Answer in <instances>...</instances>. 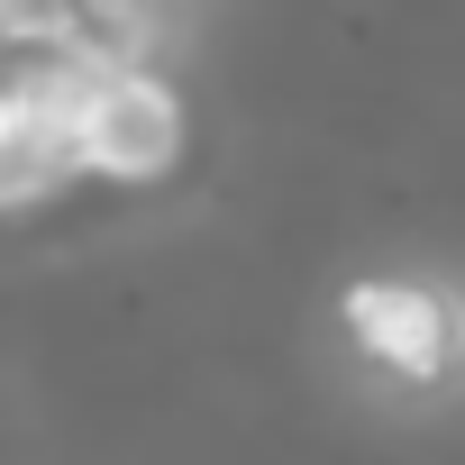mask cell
I'll use <instances>...</instances> for the list:
<instances>
[{
  "label": "cell",
  "mask_w": 465,
  "mask_h": 465,
  "mask_svg": "<svg viewBox=\"0 0 465 465\" xmlns=\"http://www.w3.org/2000/svg\"><path fill=\"white\" fill-rule=\"evenodd\" d=\"M192 155V101L164 64H110L74 119V183L101 192H155Z\"/></svg>",
  "instance_id": "6da1fadb"
},
{
  "label": "cell",
  "mask_w": 465,
  "mask_h": 465,
  "mask_svg": "<svg viewBox=\"0 0 465 465\" xmlns=\"http://www.w3.org/2000/svg\"><path fill=\"white\" fill-rule=\"evenodd\" d=\"M19 128V101H10V74H0V137H10Z\"/></svg>",
  "instance_id": "277c9868"
},
{
  "label": "cell",
  "mask_w": 465,
  "mask_h": 465,
  "mask_svg": "<svg viewBox=\"0 0 465 465\" xmlns=\"http://www.w3.org/2000/svg\"><path fill=\"white\" fill-rule=\"evenodd\" d=\"M338 329L401 392H438L465 356V302L429 274H356L338 292Z\"/></svg>",
  "instance_id": "7a4b0ae2"
},
{
  "label": "cell",
  "mask_w": 465,
  "mask_h": 465,
  "mask_svg": "<svg viewBox=\"0 0 465 465\" xmlns=\"http://www.w3.org/2000/svg\"><path fill=\"white\" fill-rule=\"evenodd\" d=\"M64 192H74V155L55 137H37V128L0 137V219H28V210H46Z\"/></svg>",
  "instance_id": "3957f363"
}]
</instances>
